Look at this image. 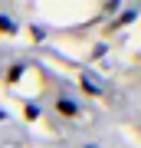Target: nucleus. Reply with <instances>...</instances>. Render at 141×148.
I'll list each match as a JSON object with an SVG mask.
<instances>
[{
  "mask_svg": "<svg viewBox=\"0 0 141 148\" xmlns=\"http://www.w3.org/2000/svg\"><path fill=\"white\" fill-rule=\"evenodd\" d=\"M56 112H59V115H66V119H76V115H79V106H76L72 99H66V95H63V99H56Z\"/></svg>",
  "mask_w": 141,
  "mask_h": 148,
  "instance_id": "obj_1",
  "label": "nucleus"
},
{
  "mask_svg": "<svg viewBox=\"0 0 141 148\" xmlns=\"http://www.w3.org/2000/svg\"><path fill=\"white\" fill-rule=\"evenodd\" d=\"M82 89H85V92H92V95H102V92H105V89H102V82L95 79L92 73H85V76H82Z\"/></svg>",
  "mask_w": 141,
  "mask_h": 148,
  "instance_id": "obj_2",
  "label": "nucleus"
},
{
  "mask_svg": "<svg viewBox=\"0 0 141 148\" xmlns=\"http://www.w3.org/2000/svg\"><path fill=\"white\" fill-rule=\"evenodd\" d=\"M0 30L3 33H16V20L13 16H0Z\"/></svg>",
  "mask_w": 141,
  "mask_h": 148,
  "instance_id": "obj_3",
  "label": "nucleus"
},
{
  "mask_svg": "<svg viewBox=\"0 0 141 148\" xmlns=\"http://www.w3.org/2000/svg\"><path fill=\"white\" fill-rule=\"evenodd\" d=\"M26 119H40V106H36V102H26Z\"/></svg>",
  "mask_w": 141,
  "mask_h": 148,
  "instance_id": "obj_4",
  "label": "nucleus"
},
{
  "mask_svg": "<svg viewBox=\"0 0 141 148\" xmlns=\"http://www.w3.org/2000/svg\"><path fill=\"white\" fill-rule=\"evenodd\" d=\"M3 119H7V112H3V109H0V122H3Z\"/></svg>",
  "mask_w": 141,
  "mask_h": 148,
  "instance_id": "obj_5",
  "label": "nucleus"
},
{
  "mask_svg": "<svg viewBox=\"0 0 141 148\" xmlns=\"http://www.w3.org/2000/svg\"><path fill=\"white\" fill-rule=\"evenodd\" d=\"M82 148H95V145H82Z\"/></svg>",
  "mask_w": 141,
  "mask_h": 148,
  "instance_id": "obj_6",
  "label": "nucleus"
}]
</instances>
